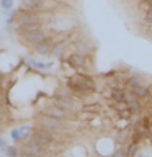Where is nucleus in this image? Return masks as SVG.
<instances>
[{"mask_svg": "<svg viewBox=\"0 0 152 157\" xmlns=\"http://www.w3.org/2000/svg\"><path fill=\"white\" fill-rule=\"evenodd\" d=\"M67 87L72 90L74 95L77 97H88L97 92V83L93 78L83 74H75L67 78Z\"/></svg>", "mask_w": 152, "mask_h": 157, "instance_id": "1", "label": "nucleus"}, {"mask_svg": "<svg viewBox=\"0 0 152 157\" xmlns=\"http://www.w3.org/2000/svg\"><path fill=\"white\" fill-rule=\"evenodd\" d=\"M17 34L21 38V41H25L28 46H33V48H36L38 44H41V43H44V41L49 39V33L44 28H41V26L26 28V29L17 28Z\"/></svg>", "mask_w": 152, "mask_h": 157, "instance_id": "2", "label": "nucleus"}, {"mask_svg": "<svg viewBox=\"0 0 152 157\" xmlns=\"http://www.w3.org/2000/svg\"><path fill=\"white\" fill-rule=\"evenodd\" d=\"M43 18L38 12H28V10L18 8V17H17V25L18 28L26 29V28H38L41 26Z\"/></svg>", "mask_w": 152, "mask_h": 157, "instance_id": "3", "label": "nucleus"}, {"mask_svg": "<svg viewBox=\"0 0 152 157\" xmlns=\"http://www.w3.org/2000/svg\"><path fill=\"white\" fill-rule=\"evenodd\" d=\"M56 139L52 131L46 129V128H41V126H34V132L31 136V141H34L36 144L39 146H44V147H49Z\"/></svg>", "mask_w": 152, "mask_h": 157, "instance_id": "4", "label": "nucleus"}, {"mask_svg": "<svg viewBox=\"0 0 152 157\" xmlns=\"http://www.w3.org/2000/svg\"><path fill=\"white\" fill-rule=\"evenodd\" d=\"M36 126L46 128V129L52 131V132H62L64 128H66L64 121L56 120V118H51V116H46V115H41V113H39V118H38Z\"/></svg>", "mask_w": 152, "mask_h": 157, "instance_id": "5", "label": "nucleus"}, {"mask_svg": "<svg viewBox=\"0 0 152 157\" xmlns=\"http://www.w3.org/2000/svg\"><path fill=\"white\" fill-rule=\"evenodd\" d=\"M46 151H48V147H44V146H39L36 144L34 141H25L21 146H20V152L25 155H31V157H44L46 155Z\"/></svg>", "mask_w": 152, "mask_h": 157, "instance_id": "6", "label": "nucleus"}, {"mask_svg": "<svg viewBox=\"0 0 152 157\" xmlns=\"http://www.w3.org/2000/svg\"><path fill=\"white\" fill-rule=\"evenodd\" d=\"M41 115H46V116H51V118H56V120H61V121H66V120H72L70 116H74V113L70 111H66L64 108L57 106L56 103H51V105L44 106Z\"/></svg>", "mask_w": 152, "mask_h": 157, "instance_id": "7", "label": "nucleus"}, {"mask_svg": "<svg viewBox=\"0 0 152 157\" xmlns=\"http://www.w3.org/2000/svg\"><path fill=\"white\" fill-rule=\"evenodd\" d=\"M46 7H49L48 0H21V3H20V8L28 10V12H39Z\"/></svg>", "mask_w": 152, "mask_h": 157, "instance_id": "8", "label": "nucleus"}, {"mask_svg": "<svg viewBox=\"0 0 152 157\" xmlns=\"http://www.w3.org/2000/svg\"><path fill=\"white\" fill-rule=\"evenodd\" d=\"M67 64L70 66L72 69H83L87 66V56L83 54H78V52H72L67 56Z\"/></svg>", "mask_w": 152, "mask_h": 157, "instance_id": "9", "label": "nucleus"}, {"mask_svg": "<svg viewBox=\"0 0 152 157\" xmlns=\"http://www.w3.org/2000/svg\"><path fill=\"white\" fill-rule=\"evenodd\" d=\"M52 48H54V44L48 39V41H44V43H41V44H38V46L34 48V52L39 54V56H51Z\"/></svg>", "mask_w": 152, "mask_h": 157, "instance_id": "10", "label": "nucleus"}, {"mask_svg": "<svg viewBox=\"0 0 152 157\" xmlns=\"http://www.w3.org/2000/svg\"><path fill=\"white\" fill-rule=\"evenodd\" d=\"M74 48H75V51L78 54H83V56H87L92 49V46L87 43V39H75L74 41Z\"/></svg>", "mask_w": 152, "mask_h": 157, "instance_id": "11", "label": "nucleus"}, {"mask_svg": "<svg viewBox=\"0 0 152 157\" xmlns=\"http://www.w3.org/2000/svg\"><path fill=\"white\" fill-rule=\"evenodd\" d=\"M66 49H67V44L64 43V41L56 43V44H54V48H52L51 56H52V57H56V59H62V57H64V54H66Z\"/></svg>", "mask_w": 152, "mask_h": 157, "instance_id": "12", "label": "nucleus"}, {"mask_svg": "<svg viewBox=\"0 0 152 157\" xmlns=\"http://www.w3.org/2000/svg\"><path fill=\"white\" fill-rule=\"evenodd\" d=\"M18 129H20L21 139H23V142H25V141H29V139H31V136H33V132H34V126H31V124H23V126H20Z\"/></svg>", "mask_w": 152, "mask_h": 157, "instance_id": "13", "label": "nucleus"}, {"mask_svg": "<svg viewBox=\"0 0 152 157\" xmlns=\"http://www.w3.org/2000/svg\"><path fill=\"white\" fill-rule=\"evenodd\" d=\"M131 90L136 93V97L139 98V100H141V98H147V97L150 95L149 88H147V87H144V85H142V83H141V85H136V87H132Z\"/></svg>", "mask_w": 152, "mask_h": 157, "instance_id": "14", "label": "nucleus"}, {"mask_svg": "<svg viewBox=\"0 0 152 157\" xmlns=\"http://www.w3.org/2000/svg\"><path fill=\"white\" fill-rule=\"evenodd\" d=\"M126 90L124 88H111V100L113 101H124Z\"/></svg>", "mask_w": 152, "mask_h": 157, "instance_id": "15", "label": "nucleus"}, {"mask_svg": "<svg viewBox=\"0 0 152 157\" xmlns=\"http://www.w3.org/2000/svg\"><path fill=\"white\" fill-rule=\"evenodd\" d=\"M70 97H74V93H72V90L69 87H66V88H57L56 90V93H54V98H70Z\"/></svg>", "mask_w": 152, "mask_h": 157, "instance_id": "16", "label": "nucleus"}, {"mask_svg": "<svg viewBox=\"0 0 152 157\" xmlns=\"http://www.w3.org/2000/svg\"><path fill=\"white\" fill-rule=\"evenodd\" d=\"M17 17H18V10H10V13H8V17H7V21H5V25H7L8 29L13 26L15 21H17Z\"/></svg>", "mask_w": 152, "mask_h": 157, "instance_id": "17", "label": "nucleus"}, {"mask_svg": "<svg viewBox=\"0 0 152 157\" xmlns=\"http://www.w3.org/2000/svg\"><path fill=\"white\" fill-rule=\"evenodd\" d=\"M127 141L131 142V136H129V131H121L120 134L116 136V144H126Z\"/></svg>", "mask_w": 152, "mask_h": 157, "instance_id": "18", "label": "nucleus"}, {"mask_svg": "<svg viewBox=\"0 0 152 157\" xmlns=\"http://www.w3.org/2000/svg\"><path fill=\"white\" fill-rule=\"evenodd\" d=\"M20 155V147L17 146H8L5 151V157H18Z\"/></svg>", "mask_w": 152, "mask_h": 157, "instance_id": "19", "label": "nucleus"}, {"mask_svg": "<svg viewBox=\"0 0 152 157\" xmlns=\"http://www.w3.org/2000/svg\"><path fill=\"white\" fill-rule=\"evenodd\" d=\"M100 110V106L97 105V103H87V105L82 106V111L83 113H97Z\"/></svg>", "mask_w": 152, "mask_h": 157, "instance_id": "20", "label": "nucleus"}, {"mask_svg": "<svg viewBox=\"0 0 152 157\" xmlns=\"http://www.w3.org/2000/svg\"><path fill=\"white\" fill-rule=\"evenodd\" d=\"M10 139H12L13 142H23L21 134H20V129H18V128H15V129H10Z\"/></svg>", "mask_w": 152, "mask_h": 157, "instance_id": "21", "label": "nucleus"}, {"mask_svg": "<svg viewBox=\"0 0 152 157\" xmlns=\"http://www.w3.org/2000/svg\"><path fill=\"white\" fill-rule=\"evenodd\" d=\"M136 152H137V144H134V142H129L127 151H126V157H136Z\"/></svg>", "mask_w": 152, "mask_h": 157, "instance_id": "22", "label": "nucleus"}, {"mask_svg": "<svg viewBox=\"0 0 152 157\" xmlns=\"http://www.w3.org/2000/svg\"><path fill=\"white\" fill-rule=\"evenodd\" d=\"M142 21L147 26H152V10H147V12L142 15Z\"/></svg>", "mask_w": 152, "mask_h": 157, "instance_id": "23", "label": "nucleus"}, {"mask_svg": "<svg viewBox=\"0 0 152 157\" xmlns=\"http://www.w3.org/2000/svg\"><path fill=\"white\" fill-rule=\"evenodd\" d=\"M113 108L120 113V111H123V110H126V108H127V103L126 101H113Z\"/></svg>", "mask_w": 152, "mask_h": 157, "instance_id": "24", "label": "nucleus"}, {"mask_svg": "<svg viewBox=\"0 0 152 157\" xmlns=\"http://www.w3.org/2000/svg\"><path fill=\"white\" fill-rule=\"evenodd\" d=\"M0 7L3 10H7V12H10L13 8V0H0Z\"/></svg>", "mask_w": 152, "mask_h": 157, "instance_id": "25", "label": "nucleus"}, {"mask_svg": "<svg viewBox=\"0 0 152 157\" xmlns=\"http://www.w3.org/2000/svg\"><path fill=\"white\" fill-rule=\"evenodd\" d=\"M118 115H120V118H123V120H131V118H132V111L129 110V108H126V110L120 111Z\"/></svg>", "mask_w": 152, "mask_h": 157, "instance_id": "26", "label": "nucleus"}, {"mask_svg": "<svg viewBox=\"0 0 152 157\" xmlns=\"http://www.w3.org/2000/svg\"><path fill=\"white\" fill-rule=\"evenodd\" d=\"M111 157H126V151L124 149H118L111 154Z\"/></svg>", "mask_w": 152, "mask_h": 157, "instance_id": "27", "label": "nucleus"}, {"mask_svg": "<svg viewBox=\"0 0 152 157\" xmlns=\"http://www.w3.org/2000/svg\"><path fill=\"white\" fill-rule=\"evenodd\" d=\"M7 147H8L7 141H5V139H2V137H0V151H7Z\"/></svg>", "mask_w": 152, "mask_h": 157, "instance_id": "28", "label": "nucleus"}, {"mask_svg": "<svg viewBox=\"0 0 152 157\" xmlns=\"http://www.w3.org/2000/svg\"><path fill=\"white\" fill-rule=\"evenodd\" d=\"M3 115H5V105H3V100L0 98V120L3 118Z\"/></svg>", "mask_w": 152, "mask_h": 157, "instance_id": "29", "label": "nucleus"}, {"mask_svg": "<svg viewBox=\"0 0 152 157\" xmlns=\"http://www.w3.org/2000/svg\"><path fill=\"white\" fill-rule=\"evenodd\" d=\"M3 95V85H2V80H0V98Z\"/></svg>", "mask_w": 152, "mask_h": 157, "instance_id": "30", "label": "nucleus"}, {"mask_svg": "<svg viewBox=\"0 0 152 157\" xmlns=\"http://www.w3.org/2000/svg\"><path fill=\"white\" fill-rule=\"evenodd\" d=\"M18 157H31V155H25V154H21V152H20V155Z\"/></svg>", "mask_w": 152, "mask_h": 157, "instance_id": "31", "label": "nucleus"}, {"mask_svg": "<svg viewBox=\"0 0 152 157\" xmlns=\"http://www.w3.org/2000/svg\"><path fill=\"white\" fill-rule=\"evenodd\" d=\"M139 2H141V3H144V2H149V0H139Z\"/></svg>", "mask_w": 152, "mask_h": 157, "instance_id": "32", "label": "nucleus"}, {"mask_svg": "<svg viewBox=\"0 0 152 157\" xmlns=\"http://www.w3.org/2000/svg\"><path fill=\"white\" fill-rule=\"evenodd\" d=\"M150 10H152V3H150Z\"/></svg>", "mask_w": 152, "mask_h": 157, "instance_id": "33", "label": "nucleus"}, {"mask_svg": "<svg viewBox=\"0 0 152 157\" xmlns=\"http://www.w3.org/2000/svg\"><path fill=\"white\" fill-rule=\"evenodd\" d=\"M150 33H152V26H150Z\"/></svg>", "mask_w": 152, "mask_h": 157, "instance_id": "34", "label": "nucleus"}, {"mask_svg": "<svg viewBox=\"0 0 152 157\" xmlns=\"http://www.w3.org/2000/svg\"><path fill=\"white\" fill-rule=\"evenodd\" d=\"M0 152H2V151H0Z\"/></svg>", "mask_w": 152, "mask_h": 157, "instance_id": "35", "label": "nucleus"}]
</instances>
